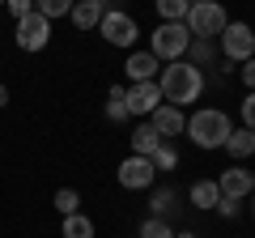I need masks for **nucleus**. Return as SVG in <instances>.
Instances as JSON below:
<instances>
[{"instance_id":"nucleus-2","label":"nucleus","mask_w":255,"mask_h":238,"mask_svg":"<svg viewBox=\"0 0 255 238\" xmlns=\"http://www.w3.org/2000/svg\"><path fill=\"white\" fill-rule=\"evenodd\" d=\"M183 132L191 136L196 149H221L226 136L234 132V123H230V115L221 107H200L196 115H187V128H183Z\"/></svg>"},{"instance_id":"nucleus-8","label":"nucleus","mask_w":255,"mask_h":238,"mask_svg":"<svg viewBox=\"0 0 255 238\" xmlns=\"http://www.w3.org/2000/svg\"><path fill=\"white\" fill-rule=\"evenodd\" d=\"M13 38H17L21 51H43V47L51 43V21H47L43 13L34 9L30 17H21V21H17V34H13Z\"/></svg>"},{"instance_id":"nucleus-21","label":"nucleus","mask_w":255,"mask_h":238,"mask_svg":"<svg viewBox=\"0 0 255 238\" xmlns=\"http://www.w3.org/2000/svg\"><path fill=\"white\" fill-rule=\"evenodd\" d=\"M64 238H94V221L85 217V213L64 217Z\"/></svg>"},{"instance_id":"nucleus-9","label":"nucleus","mask_w":255,"mask_h":238,"mask_svg":"<svg viewBox=\"0 0 255 238\" xmlns=\"http://www.w3.org/2000/svg\"><path fill=\"white\" fill-rule=\"evenodd\" d=\"M217 187H221L226 200H247V196L255 192V174L247 170L243 162H234V166H226V170L217 174Z\"/></svg>"},{"instance_id":"nucleus-30","label":"nucleus","mask_w":255,"mask_h":238,"mask_svg":"<svg viewBox=\"0 0 255 238\" xmlns=\"http://www.w3.org/2000/svg\"><path fill=\"white\" fill-rule=\"evenodd\" d=\"M0 107H9V85L0 81Z\"/></svg>"},{"instance_id":"nucleus-15","label":"nucleus","mask_w":255,"mask_h":238,"mask_svg":"<svg viewBox=\"0 0 255 238\" xmlns=\"http://www.w3.org/2000/svg\"><path fill=\"white\" fill-rule=\"evenodd\" d=\"M221 149H226L234 162H247V157H255V132H251V128H234Z\"/></svg>"},{"instance_id":"nucleus-24","label":"nucleus","mask_w":255,"mask_h":238,"mask_svg":"<svg viewBox=\"0 0 255 238\" xmlns=\"http://www.w3.org/2000/svg\"><path fill=\"white\" fill-rule=\"evenodd\" d=\"M73 4H77V0H38L34 9L43 13L47 21H55V17H68V13H73Z\"/></svg>"},{"instance_id":"nucleus-3","label":"nucleus","mask_w":255,"mask_h":238,"mask_svg":"<svg viewBox=\"0 0 255 238\" xmlns=\"http://www.w3.org/2000/svg\"><path fill=\"white\" fill-rule=\"evenodd\" d=\"M191 47V30L183 26V21H162V26L149 34V51L162 60V64H174V60H183Z\"/></svg>"},{"instance_id":"nucleus-18","label":"nucleus","mask_w":255,"mask_h":238,"mask_svg":"<svg viewBox=\"0 0 255 238\" xmlns=\"http://www.w3.org/2000/svg\"><path fill=\"white\" fill-rule=\"evenodd\" d=\"M107 119H111V123L132 119V115H128V85H111V94H107Z\"/></svg>"},{"instance_id":"nucleus-29","label":"nucleus","mask_w":255,"mask_h":238,"mask_svg":"<svg viewBox=\"0 0 255 238\" xmlns=\"http://www.w3.org/2000/svg\"><path fill=\"white\" fill-rule=\"evenodd\" d=\"M238 77H243V85H247V90H255V55L238 64Z\"/></svg>"},{"instance_id":"nucleus-6","label":"nucleus","mask_w":255,"mask_h":238,"mask_svg":"<svg viewBox=\"0 0 255 238\" xmlns=\"http://www.w3.org/2000/svg\"><path fill=\"white\" fill-rule=\"evenodd\" d=\"M98 34L107 38L111 47H132V43H136V34H140V26H136L132 13L107 9V13H102V21H98Z\"/></svg>"},{"instance_id":"nucleus-5","label":"nucleus","mask_w":255,"mask_h":238,"mask_svg":"<svg viewBox=\"0 0 255 238\" xmlns=\"http://www.w3.org/2000/svg\"><path fill=\"white\" fill-rule=\"evenodd\" d=\"M217 43H221V55H226L230 64H243V60L255 55V30L247 26V21H230Z\"/></svg>"},{"instance_id":"nucleus-10","label":"nucleus","mask_w":255,"mask_h":238,"mask_svg":"<svg viewBox=\"0 0 255 238\" xmlns=\"http://www.w3.org/2000/svg\"><path fill=\"white\" fill-rule=\"evenodd\" d=\"M157 107H162V90H157V81H132V85H128V115L149 119Z\"/></svg>"},{"instance_id":"nucleus-23","label":"nucleus","mask_w":255,"mask_h":238,"mask_svg":"<svg viewBox=\"0 0 255 238\" xmlns=\"http://www.w3.org/2000/svg\"><path fill=\"white\" fill-rule=\"evenodd\" d=\"M55 209H60V217H73V213H81V192H73V187H60V192H55Z\"/></svg>"},{"instance_id":"nucleus-25","label":"nucleus","mask_w":255,"mask_h":238,"mask_svg":"<svg viewBox=\"0 0 255 238\" xmlns=\"http://www.w3.org/2000/svg\"><path fill=\"white\" fill-rule=\"evenodd\" d=\"M140 238H174V230H170V221L149 217V221H140Z\"/></svg>"},{"instance_id":"nucleus-28","label":"nucleus","mask_w":255,"mask_h":238,"mask_svg":"<svg viewBox=\"0 0 255 238\" xmlns=\"http://www.w3.org/2000/svg\"><path fill=\"white\" fill-rule=\"evenodd\" d=\"M217 213H221V217H226V221H234L238 213H243V200H226V196H221V204H217Z\"/></svg>"},{"instance_id":"nucleus-16","label":"nucleus","mask_w":255,"mask_h":238,"mask_svg":"<svg viewBox=\"0 0 255 238\" xmlns=\"http://www.w3.org/2000/svg\"><path fill=\"white\" fill-rule=\"evenodd\" d=\"M157 145H162V136H157V128L145 119V123H140V128L132 132V153H136V157H149Z\"/></svg>"},{"instance_id":"nucleus-20","label":"nucleus","mask_w":255,"mask_h":238,"mask_svg":"<svg viewBox=\"0 0 255 238\" xmlns=\"http://www.w3.org/2000/svg\"><path fill=\"white\" fill-rule=\"evenodd\" d=\"M153 9L162 13V21H187L191 0H153Z\"/></svg>"},{"instance_id":"nucleus-4","label":"nucleus","mask_w":255,"mask_h":238,"mask_svg":"<svg viewBox=\"0 0 255 238\" xmlns=\"http://www.w3.org/2000/svg\"><path fill=\"white\" fill-rule=\"evenodd\" d=\"M183 26L191 30V38H221V30L230 26V13H226V4L221 0H204V4H191L187 9V21Z\"/></svg>"},{"instance_id":"nucleus-14","label":"nucleus","mask_w":255,"mask_h":238,"mask_svg":"<svg viewBox=\"0 0 255 238\" xmlns=\"http://www.w3.org/2000/svg\"><path fill=\"white\" fill-rule=\"evenodd\" d=\"M102 13H107V4H102V0H77L68 17H73V26H77V30H98Z\"/></svg>"},{"instance_id":"nucleus-1","label":"nucleus","mask_w":255,"mask_h":238,"mask_svg":"<svg viewBox=\"0 0 255 238\" xmlns=\"http://www.w3.org/2000/svg\"><path fill=\"white\" fill-rule=\"evenodd\" d=\"M157 90H162V102H170V107H191L204 94V73L187 60H174L157 73Z\"/></svg>"},{"instance_id":"nucleus-22","label":"nucleus","mask_w":255,"mask_h":238,"mask_svg":"<svg viewBox=\"0 0 255 238\" xmlns=\"http://www.w3.org/2000/svg\"><path fill=\"white\" fill-rule=\"evenodd\" d=\"M149 162H153V170H174V166H179V153H174L170 140H162V145L149 153Z\"/></svg>"},{"instance_id":"nucleus-7","label":"nucleus","mask_w":255,"mask_h":238,"mask_svg":"<svg viewBox=\"0 0 255 238\" xmlns=\"http://www.w3.org/2000/svg\"><path fill=\"white\" fill-rule=\"evenodd\" d=\"M115 179H119V187H128V192H145V187H153V179H157V170H153V162L149 157H124L119 162V170H115Z\"/></svg>"},{"instance_id":"nucleus-34","label":"nucleus","mask_w":255,"mask_h":238,"mask_svg":"<svg viewBox=\"0 0 255 238\" xmlns=\"http://www.w3.org/2000/svg\"><path fill=\"white\" fill-rule=\"evenodd\" d=\"M251 217H255V209H251Z\"/></svg>"},{"instance_id":"nucleus-19","label":"nucleus","mask_w":255,"mask_h":238,"mask_svg":"<svg viewBox=\"0 0 255 238\" xmlns=\"http://www.w3.org/2000/svg\"><path fill=\"white\" fill-rule=\"evenodd\" d=\"M187 64H196L204 73V68H213V60H217V51H213V43L209 38H191V47H187V55H183Z\"/></svg>"},{"instance_id":"nucleus-17","label":"nucleus","mask_w":255,"mask_h":238,"mask_svg":"<svg viewBox=\"0 0 255 238\" xmlns=\"http://www.w3.org/2000/svg\"><path fill=\"white\" fill-rule=\"evenodd\" d=\"M149 209H153V217L170 221V217H174V209H179V192H174V187H157L153 200H149Z\"/></svg>"},{"instance_id":"nucleus-33","label":"nucleus","mask_w":255,"mask_h":238,"mask_svg":"<svg viewBox=\"0 0 255 238\" xmlns=\"http://www.w3.org/2000/svg\"><path fill=\"white\" fill-rule=\"evenodd\" d=\"M102 4H111V0H102Z\"/></svg>"},{"instance_id":"nucleus-32","label":"nucleus","mask_w":255,"mask_h":238,"mask_svg":"<svg viewBox=\"0 0 255 238\" xmlns=\"http://www.w3.org/2000/svg\"><path fill=\"white\" fill-rule=\"evenodd\" d=\"M0 9H4V0H0Z\"/></svg>"},{"instance_id":"nucleus-12","label":"nucleus","mask_w":255,"mask_h":238,"mask_svg":"<svg viewBox=\"0 0 255 238\" xmlns=\"http://www.w3.org/2000/svg\"><path fill=\"white\" fill-rule=\"evenodd\" d=\"M128 81H157V73H162V60H157L153 51H132L124 64Z\"/></svg>"},{"instance_id":"nucleus-11","label":"nucleus","mask_w":255,"mask_h":238,"mask_svg":"<svg viewBox=\"0 0 255 238\" xmlns=\"http://www.w3.org/2000/svg\"><path fill=\"white\" fill-rule=\"evenodd\" d=\"M149 123L157 128V136H162V140H174L183 128H187V115H183V107H170V102H162V107L149 115Z\"/></svg>"},{"instance_id":"nucleus-26","label":"nucleus","mask_w":255,"mask_h":238,"mask_svg":"<svg viewBox=\"0 0 255 238\" xmlns=\"http://www.w3.org/2000/svg\"><path fill=\"white\" fill-rule=\"evenodd\" d=\"M238 115H243V128L255 132V90H247V98H243V107H238Z\"/></svg>"},{"instance_id":"nucleus-27","label":"nucleus","mask_w":255,"mask_h":238,"mask_svg":"<svg viewBox=\"0 0 255 238\" xmlns=\"http://www.w3.org/2000/svg\"><path fill=\"white\" fill-rule=\"evenodd\" d=\"M4 9H9L13 21H21V17H30V13H34V0H4Z\"/></svg>"},{"instance_id":"nucleus-13","label":"nucleus","mask_w":255,"mask_h":238,"mask_svg":"<svg viewBox=\"0 0 255 238\" xmlns=\"http://www.w3.org/2000/svg\"><path fill=\"white\" fill-rule=\"evenodd\" d=\"M187 204H191V209L213 213V209L221 204V187H217V179H196V183H191V192H187Z\"/></svg>"},{"instance_id":"nucleus-31","label":"nucleus","mask_w":255,"mask_h":238,"mask_svg":"<svg viewBox=\"0 0 255 238\" xmlns=\"http://www.w3.org/2000/svg\"><path fill=\"white\" fill-rule=\"evenodd\" d=\"M191 4H204V0H191Z\"/></svg>"},{"instance_id":"nucleus-35","label":"nucleus","mask_w":255,"mask_h":238,"mask_svg":"<svg viewBox=\"0 0 255 238\" xmlns=\"http://www.w3.org/2000/svg\"><path fill=\"white\" fill-rule=\"evenodd\" d=\"M34 4H38V0H34Z\"/></svg>"}]
</instances>
